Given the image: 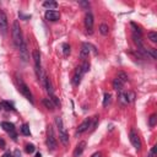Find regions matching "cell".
<instances>
[{
    "instance_id": "obj_1",
    "label": "cell",
    "mask_w": 157,
    "mask_h": 157,
    "mask_svg": "<svg viewBox=\"0 0 157 157\" xmlns=\"http://www.w3.org/2000/svg\"><path fill=\"white\" fill-rule=\"evenodd\" d=\"M12 41H14V44L16 45L17 48L21 47V44L24 43V38H22V31H21V27H20V24L18 21L15 20L12 24Z\"/></svg>"
},
{
    "instance_id": "obj_2",
    "label": "cell",
    "mask_w": 157,
    "mask_h": 157,
    "mask_svg": "<svg viewBox=\"0 0 157 157\" xmlns=\"http://www.w3.org/2000/svg\"><path fill=\"white\" fill-rule=\"evenodd\" d=\"M16 81H17V85H18V91L21 92L22 95H24L27 99L30 101V102L33 104L35 103V101H33V96H32V93H31V91H30V89H28V86H27L26 84H25V81L22 80V78L20 77V76H16Z\"/></svg>"
},
{
    "instance_id": "obj_3",
    "label": "cell",
    "mask_w": 157,
    "mask_h": 157,
    "mask_svg": "<svg viewBox=\"0 0 157 157\" xmlns=\"http://www.w3.org/2000/svg\"><path fill=\"white\" fill-rule=\"evenodd\" d=\"M33 62H35V71H36V75L37 78L41 81H43L44 75L42 72V69H41V53L39 50H33Z\"/></svg>"
},
{
    "instance_id": "obj_4",
    "label": "cell",
    "mask_w": 157,
    "mask_h": 157,
    "mask_svg": "<svg viewBox=\"0 0 157 157\" xmlns=\"http://www.w3.org/2000/svg\"><path fill=\"white\" fill-rule=\"evenodd\" d=\"M57 139H55L54 136V131H53V128L52 127H48V135H47V146L49 150L54 151L55 149H57Z\"/></svg>"
},
{
    "instance_id": "obj_5",
    "label": "cell",
    "mask_w": 157,
    "mask_h": 157,
    "mask_svg": "<svg viewBox=\"0 0 157 157\" xmlns=\"http://www.w3.org/2000/svg\"><path fill=\"white\" fill-rule=\"evenodd\" d=\"M129 139H130V142H131V145L134 146V149H135L136 151H140V149H141V140H140L139 135H137V133L134 130V129H133V130H130Z\"/></svg>"
},
{
    "instance_id": "obj_6",
    "label": "cell",
    "mask_w": 157,
    "mask_h": 157,
    "mask_svg": "<svg viewBox=\"0 0 157 157\" xmlns=\"http://www.w3.org/2000/svg\"><path fill=\"white\" fill-rule=\"evenodd\" d=\"M9 28V22H7V16L1 9H0V33L3 36L6 35Z\"/></svg>"
},
{
    "instance_id": "obj_7",
    "label": "cell",
    "mask_w": 157,
    "mask_h": 157,
    "mask_svg": "<svg viewBox=\"0 0 157 157\" xmlns=\"http://www.w3.org/2000/svg\"><path fill=\"white\" fill-rule=\"evenodd\" d=\"M93 25H95L93 16H92L91 12H87L85 16V27H86L87 33H90V35L93 33Z\"/></svg>"
},
{
    "instance_id": "obj_8",
    "label": "cell",
    "mask_w": 157,
    "mask_h": 157,
    "mask_svg": "<svg viewBox=\"0 0 157 157\" xmlns=\"http://www.w3.org/2000/svg\"><path fill=\"white\" fill-rule=\"evenodd\" d=\"M44 17H45V20L54 22V21H58L59 18H60V14L55 10H47L44 14Z\"/></svg>"
},
{
    "instance_id": "obj_9",
    "label": "cell",
    "mask_w": 157,
    "mask_h": 157,
    "mask_svg": "<svg viewBox=\"0 0 157 157\" xmlns=\"http://www.w3.org/2000/svg\"><path fill=\"white\" fill-rule=\"evenodd\" d=\"M91 120H92L91 118L85 119V120L77 127V134H84L85 131L89 130V128H91Z\"/></svg>"
},
{
    "instance_id": "obj_10",
    "label": "cell",
    "mask_w": 157,
    "mask_h": 157,
    "mask_svg": "<svg viewBox=\"0 0 157 157\" xmlns=\"http://www.w3.org/2000/svg\"><path fill=\"white\" fill-rule=\"evenodd\" d=\"M20 55H21V59H22V60H24L25 63L28 62L30 55H28V49H27V44H26L25 41H24V43H22L21 47H20Z\"/></svg>"
},
{
    "instance_id": "obj_11",
    "label": "cell",
    "mask_w": 157,
    "mask_h": 157,
    "mask_svg": "<svg viewBox=\"0 0 157 157\" xmlns=\"http://www.w3.org/2000/svg\"><path fill=\"white\" fill-rule=\"evenodd\" d=\"M82 76H84V72H82V70H81L80 66H77V68H76V71H75V75H74V77H72V84H74V86H78V84H80Z\"/></svg>"
},
{
    "instance_id": "obj_12",
    "label": "cell",
    "mask_w": 157,
    "mask_h": 157,
    "mask_svg": "<svg viewBox=\"0 0 157 157\" xmlns=\"http://www.w3.org/2000/svg\"><path fill=\"white\" fill-rule=\"evenodd\" d=\"M85 149H86V141H80V142L77 144L75 151H74V157H78V156H81V155H82V152L85 151Z\"/></svg>"
},
{
    "instance_id": "obj_13",
    "label": "cell",
    "mask_w": 157,
    "mask_h": 157,
    "mask_svg": "<svg viewBox=\"0 0 157 157\" xmlns=\"http://www.w3.org/2000/svg\"><path fill=\"white\" fill-rule=\"evenodd\" d=\"M43 84H44V86H45V90H47V92H48V93H49L50 96H52V95H54L53 85H52V81H50V78H49V77L44 76V78H43Z\"/></svg>"
},
{
    "instance_id": "obj_14",
    "label": "cell",
    "mask_w": 157,
    "mask_h": 157,
    "mask_svg": "<svg viewBox=\"0 0 157 157\" xmlns=\"http://www.w3.org/2000/svg\"><path fill=\"white\" fill-rule=\"evenodd\" d=\"M1 128L4 129L5 131H7L9 134H11V133H15V125H14L12 123H9V122H1Z\"/></svg>"
},
{
    "instance_id": "obj_15",
    "label": "cell",
    "mask_w": 157,
    "mask_h": 157,
    "mask_svg": "<svg viewBox=\"0 0 157 157\" xmlns=\"http://www.w3.org/2000/svg\"><path fill=\"white\" fill-rule=\"evenodd\" d=\"M43 6L45 9H48V10H54V9H57L58 3L57 1H53V0H48V1H44L43 3Z\"/></svg>"
},
{
    "instance_id": "obj_16",
    "label": "cell",
    "mask_w": 157,
    "mask_h": 157,
    "mask_svg": "<svg viewBox=\"0 0 157 157\" xmlns=\"http://www.w3.org/2000/svg\"><path fill=\"white\" fill-rule=\"evenodd\" d=\"M124 85H125V84H123V82L119 80L118 77H115L114 80H113V89H114L115 91H122Z\"/></svg>"
},
{
    "instance_id": "obj_17",
    "label": "cell",
    "mask_w": 157,
    "mask_h": 157,
    "mask_svg": "<svg viewBox=\"0 0 157 157\" xmlns=\"http://www.w3.org/2000/svg\"><path fill=\"white\" fill-rule=\"evenodd\" d=\"M90 49L86 47L85 43H82V48H81V52H80V58L81 59H86V58H89V55H90Z\"/></svg>"
},
{
    "instance_id": "obj_18",
    "label": "cell",
    "mask_w": 157,
    "mask_h": 157,
    "mask_svg": "<svg viewBox=\"0 0 157 157\" xmlns=\"http://www.w3.org/2000/svg\"><path fill=\"white\" fill-rule=\"evenodd\" d=\"M43 104H44V107L47 109H49V110H54L55 109V106L53 104V102H52V99H50V98H44L43 99Z\"/></svg>"
},
{
    "instance_id": "obj_19",
    "label": "cell",
    "mask_w": 157,
    "mask_h": 157,
    "mask_svg": "<svg viewBox=\"0 0 157 157\" xmlns=\"http://www.w3.org/2000/svg\"><path fill=\"white\" fill-rule=\"evenodd\" d=\"M99 33L101 35H103V36H107L109 33V27L108 25H106V24H102L99 26Z\"/></svg>"
},
{
    "instance_id": "obj_20",
    "label": "cell",
    "mask_w": 157,
    "mask_h": 157,
    "mask_svg": "<svg viewBox=\"0 0 157 157\" xmlns=\"http://www.w3.org/2000/svg\"><path fill=\"white\" fill-rule=\"evenodd\" d=\"M50 99H52V102H53V104L55 106V108H60V106H62V103H60V101H59V98L55 95H52L50 96Z\"/></svg>"
},
{
    "instance_id": "obj_21",
    "label": "cell",
    "mask_w": 157,
    "mask_h": 157,
    "mask_svg": "<svg viewBox=\"0 0 157 157\" xmlns=\"http://www.w3.org/2000/svg\"><path fill=\"white\" fill-rule=\"evenodd\" d=\"M117 77L123 82V84H125V82L128 81V75H127V74L124 72V71H119L118 75H117Z\"/></svg>"
},
{
    "instance_id": "obj_22",
    "label": "cell",
    "mask_w": 157,
    "mask_h": 157,
    "mask_svg": "<svg viewBox=\"0 0 157 157\" xmlns=\"http://www.w3.org/2000/svg\"><path fill=\"white\" fill-rule=\"evenodd\" d=\"M21 133L24 134L26 136H30L31 135V130H30V127L27 125V124H24V125L21 127Z\"/></svg>"
},
{
    "instance_id": "obj_23",
    "label": "cell",
    "mask_w": 157,
    "mask_h": 157,
    "mask_svg": "<svg viewBox=\"0 0 157 157\" xmlns=\"http://www.w3.org/2000/svg\"><path fill=\"white\" fill-rule=\"evenodd\" d=\"M119 101L123 103V104H128V97H127V92H120L119 93Z\"/></svg>"
},
{
    "instance_id": "obj_24",
    "label": "cell",
    "mask_w": 157,
    "mask_h": 157,
    "mask_svg": "<svg viewBox=\"0 0 157 157\" xmlns=\"http://www.w3.org/2000/svg\"><path fill=\"white\" fill-rule=\"evenodd\" d=\"M109 103H110V93L109 92H106L103 96V107H107Z\"/></svg>"
},
{
    "instance_id": "obj_25",
    "label": "cell",
    "mask_w": 157,
    "mask_h": 157,
    "mask_svg": "<svg viewBox=\"0 0 157 157\" xmlns=\"http://www.w3.org/2000/svg\"><path fill=\"white\" fill-rule=\"evenodd\" d=\"M147 37H149V39L151 41L152 43H156V42H157V32H155V31L149 32V35H147Z\"/></svg>"
},
{
    "instance_id": "obj_26",
    "label": "cell",
    "mask_w": 157,
    "mask_h": 157,
    "mask_svg": "<svg viewBox=\"0 0 157 157\" xmlns=\"http://www.w3.org/2000/svg\"><path fill=\"white\" fill-rule=\"evenodd\" d=\"M63 54H64V57H68L69 54H70V45H69L68 43H63Z\"/></svg>"
},
{
    "instance_id": "obj_27",
    "label": "cell",
    "mask_w": 157,
    "mask_h": 157,
    "mask_svg": "<svg viewBox=\"0 0 157 157\" xmlns=\"http://www.w3.org/2000/svg\"><path fill=\"white\" fill-rule=\"evenodd\" d=\"M0 104H1V107H5V109H7V110H15L14 106L10 102H7V101H3Z\"/></svg>"
},
{
    "instance_id": "obj_28",
    "label": "cell",
    "mask_w": 157,
    "mask_h": 157,
    "mask_svg": "<svg viewBox=\"0 0 157 157\" xmlns=\"http://www.w3.org/2000/svg\"><path fill=\"white\" fill-rule=\"evenodd\" d=\"M156 123H157V114H152L149 119V125L152 128V127L156 125Z\"/></svg>"
},
{
    "instance_id": "obj_29",
    "label": "cell",
    "mask_w": 157,
    "mask_h": 157,
    "mask_svg": "<svg viewBox=\"0 0 157 157\" xmlns=\"http://www.w3.org/2000/svg\"><path fill=\"white\" fill-rule=\"evenodd\" d=\"M80 68H81L82 72L86 74L87 71L90 70V63H89V62H84V63H82V65H80Z\"/></svg>"
},
{
    "instance_id": "obj_30",
    "label": "cell",
    "mask_w": 157,
    "mask_h": 157,
    "mask_svg": "<svg viewBox=\"0 0 157 157\" xmlns=\"http://www.w3.org/2000/svg\"><path fill=\"white\" fill-rule=\"evenodd\" d=\"M25 150H26L27 154H33L35 150H36V147H35V145H32V144H27Z\"/></svg>"
},
{
    "instance_id": "obj_31",
    "label": "cell",
    "mask_w": 157,
    "mask_h": 157,
    "mask_svg": "<svg viewBox=\"0 0 157 157\" xmlns=\"http://www.w3.org/2000/svg\"><path fill=\"white\" fill-rule=\"evenodd\" d=\"M85 45H86V47L90 49V52H92V53H93L95 55H97V53H98V52H97V49H96L95 45H92L91 43H85Z\"/></svg>"
},
{
    "instance_id": "obj_32",
    "label": "cell",
    "mask_w": 157,
    "mask_h": 157,
    "mask_svg": "<svg viewBox=\"0 0 157 157\" xmlns=\"http://www.w3.org/2000/svg\"><path fill=\"white\" fill-rule=\"evenodd\" d=\"M156 154H157V146L155 145L154 147H152V150L150 151V155H149V157H155V156H156Z\"/></svg>"
},
{
    "instance_id": "obj_33",
    "label": "cell",
    "mask_w": 157,
    "mask_h": 157,
    "mask_svg": "<svg viewBox=\"0 0 157 157\" xmlns=\"http://www.w3.org/2000/svg\"><path fill=\"white\" fill-rule=\"evenodd\" d=\"M78 4H80L84 9H89L90 7V3L89 1H78Z\"/></svg>"
},
{
    "instance_id": "obj_34",
    "label": "cell",
    "mask_w": 157,
    "mask_h": 157,
    "mask_svg": "<svg viewBox=\"0 0 157 157\" xmlns=\"http://www.w3.org/2000/svg\"><path fill=\"white\" fill-rule=\"evenodd\" d=\"M0 146H1V149H4V147H5V141H4L3 139H0Z\"/></svg>"
},
{
    "instance_id": "obj_35",
    "label": "cell",
    "mask_w": 157,
    "mask_h": 157,
    "mask_svg": "<svg viewBox=\"0 0 157 157\" xmlns=\"http://www.w3.org/2000/svg\"><path fill=\"white\" fill-rule=\"evenodd\" d=\"M3 157H12V155L10 154V152H6V154H4Z\"/></svg>"
},
{
    "instance_id": "obj_36",
    "label": "cell",
    "mask_w": 157,
    "mask_h": 157,
    "mask_svg": "<svg viewBox=\"0 0 157 157\" xmlns=\"http://www.w3.org/2000/svg\"><path fill=\"white\" fill-rule=\"evenodd\" d=\"M92 157H101V152H96V154L92 155Z\"/></svg>"
},
{
    "instance_id": "obj_37",
    "label": "cell",
    "mask_w": 157,
    "mask_h": 157,
    "mask_svg": "<svg viewBox=\"0 0 157 157\" xmlns=\"http://www.w3.org/2000/svg\"><path fill=\"white\" fill-rule=\"evenodd\" d=\"M15 157H21V155H20V151H18V150H16V151H15Z\"/></svg>"
}]
</instances>
